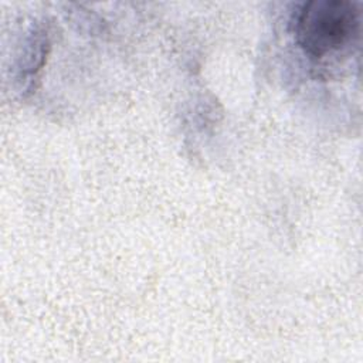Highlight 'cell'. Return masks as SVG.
Returning a JSON list of instances; mask_svg holds the SVG:
<instances>
[{
	"label": "cell",
	"mask_w": 363,
	"mask_h": 363,
	"mask_svg": "<svg viewBox=\"0 0 363 363\" xmlns=\"http://www.w3.org/2000/svg\"><path fill=\"white\" fill-rule=\"evenodd\" d=\"M360 11L346 0H312L295 20V35L313 60L333 57L352 44L359 33Z\"/></svg>",
	"instance_id": "cell-1"
}]
</instances>
